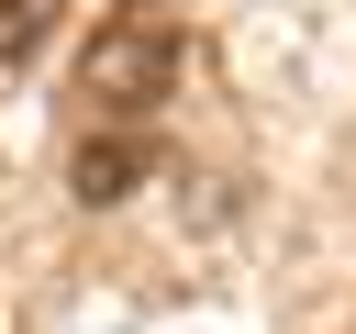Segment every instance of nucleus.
<instances>
[{
	"instance_id": "obj_1",
	"label": "nucleus",
	"mask_w": 356,
	"mask_h": 334,
	"mask_svg": "<svg viewBox=\"0 0 356 334\" xmlns=\"http://www.w3.org/2000/svg\"><path fill=\"white\" fill-rule=\"evenodd\" d=\"M167 89H178V33H167V22H111V33L78 56V100H89L100 122H145Z\"/></svg>"
},
{
	"instance_id": "obj_2",
	"label": "nucleus",
	"mask_w": 356,
	"mask_h": 334,
	"mask_svg": "<svg viewBox=\"0 0 356 334\" xmlns=\"http://www.w3.org/2000/svg\"><path fill=\"white\" fill-rule=\"evenodd\" d=\"M145 167H156V145H145V134H89V145L67 156V189L100 212V200H134V178H145Z\"/></svg>"
},
{
	"instance_id": "obj_3",
	"label": "nucleus",
	"mask_w": 356,
	"mask_h": 334,
	"mask_svg": "<svg viewBox=\"0 0 356 334\" xmlns=\"http://www.w3.org/2000/svg\"><path fill=\"white\" fill-rule=\"evenodd\" d=\"M44 33H56V0H0V67L44 56Z\"/></svg>"
}]
</instances>
